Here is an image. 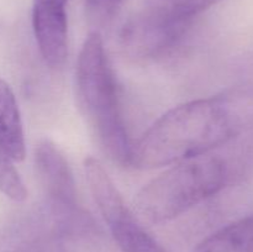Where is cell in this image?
I'll list each match as a JSON object with an SVG mask.
<instances>
[{"label": "cell", "instance_id": "10", "mask_svg": "<svg viewBox=\"0 0 253 252\" xmlns=\"http://www.w3.org/2000/svg\"><path fill=\"white\" fill-rule=\"evenodd\" d=\"M14 162L0 147V192L14 202L21 203L27 198V190Z\"/></svg>", "mask_w": 253, "mask_h": 252}, {"label": "cell", "instance_id": "8", "mask_svg": "<svg viewBox=\"0 0 253 252\" xmlns=\"http://www.w3.org/2000/svg\"><path fill=\"white\" fill-rule=\"evenodd\" d=\"M194 252H253V214L215 231Z\"/></svg>", "mask_w": 253, "mask_h": 252}, {"label": "cell", "instance_id": "6", "mask_svg": "<svg viewBox=\"0 0 253 252\" xmlns=\"http://www.w3.org/2000/svg\"><path fill=\"white\" fill-rule=\"evenodd\" d=\"M35 167L47 194L54 204L74 209L77 190L73 173L63 153L51 141H42L35 148Z\"/></svg>", "mask_w": 253, "mask_h": 252}, {"label": "cell", "instance_id": "9", "mask_svg": "<svg viewBox=\"0 0 253 252\" xmlns=\"http://www.w3.org/2000/svg\"><path fill=\"white\" fill-rule=\"evenodd\" d=\"M220 1L221 0H158L151 10L168 21L188 27L197 15Z\"/></svg>", "mask_w": 253, "mask_h": 252}, {"label": "cell", "instance_id": "11", "mask_svg": "<svg viewBox=\"0 0 253 252\" xmlns=\"http://www.w3.org/2000/svg\"><path fill=\"white\" fill-rule=\"evenodd\" d=\"M86 1H88L89 10L93 12L94 16L105 19L113 14L120 0H86Z\"/></svg>", "mask_w": 253, "mask_h": 252}, {"label": "cell", "instance_id": "7", "mask_svg": "<svg viewBox=\"0 0 253 252\" xmlns=\"http://www.w3.org/2000/svg\"><path fill=\"white\" fill-rule=\"evenodd\" d=\"M0 147L15 161L26 156L24 127L19 105L9 84L0 77Z\"/></svg>", "mask_w": 253, "mask_h": 252}, {"label": "cell", "instance_id": "3", "mask_svg": "<svg viewBox=\"0 0 253 252\" xmlns=\"http://www.w3.org/2000/svg\"><path fill=\"white\" fill-rule=\"evenodd\" d=\"M230 166L217 156L179 162L146 184L135 198L138 211L152 222L175 219L217 194L230 178Z\"/></svg>", "mask_w": 253, "mask_h": 252}, {"label": "cell", "instance_id": "4", "mask_svg": "<svg viewBox=\"0 0 253 252\" xmlns=\"http://www.w3.org/2000/svg\"><path fill=\"white\" fill-rule=\"evenodd\" d=\"M121 252H167L135 219L116 185H105L94 195Z\"/></svg>", "mask_w": 253, "mask_h": 252}, {"label": "cell", "instance_id": "2", "mask_svg": "<svg viewBox=\"0 0 253 252\" xmlns=\"http://www.w3.org/2000/svg\"><path fill=\"white\" fill-rule=\"evenodd\" d=\"M77 89L82 108L104 151L114 162L130 165L133 145L121 114L114 71L98 32L89 34L79 53Z\"/></svg>", "mask_w": 253, "mask_h": 252}, {"label": "cell", "instance_id": "1", "mask_svg": "<svg viewBox=\"0 0 253 252\" xmlns=\"http://www.w3.org/2000/svg\"><path fill=\"white\" fill-rule=\"evenodd\" d=\"M253 120V95L182 104L161 116L132 146L130 165L143 169L207 155L236 137Z\"/></svg>", "mask_w": 253, "mask_h": 252}, {"label": "cell", "instance_id": "5", "mask_svg": "<svg viewBox=\"0 0 253 252\" xmlns=\"http://www.w3.org/2000/svg\"><path fill=\"white\" fill-rule=\"evenodd\" d=\"M68 0H34L32 27L42 57L51 67L64 63L68 54Z\"/></svg>", "mask_w": 253, "mask_h": 252}]
</instances>
